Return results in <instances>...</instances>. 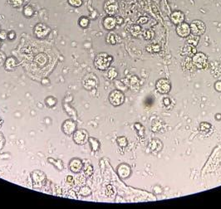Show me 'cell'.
<instances>
[{
    "label": "cell",
    "mask_w": 221,
    "mask_h": 209,
    "mask_svg": "<svg viewBox=\"0 0 221 209\" xmlns=\"http://www.w3.org/2000/svg\"><path fill=\"white\" fill-rule=\"evenodd\" d=\"M3 62H4V56L2 52H0V66L3 65Z\"/></svg>",
    "instance_id": "cell-42"
},
{
    "label": "cell",
    "mask_w": 221,
    "mask_h": 209,
    "mask_svg": "<svg viewBox=\"0 0 221 209\" xmlns=\"http://www.w3.org/2000/svg\"><path fill=\"white\" fill-rule=\"evenodd\" d=\"M90 140H91V144H93V146H92L93 149L94 150H97L98 147H99V144H98L97 141L94 140L93 139H91Z\"/></svg>",
    "instance_id": "cell-34"
},
{
    "label": "cell",
    "mask_w": 221,
    "mask_h": 209,
    "mask_svg": "<svg viewBox=\"0 0 221 209\" xmlns=\"http://www.w3.org/2000/svg\"><path fill=\"white\" fill-rule=\"evenodd\" d=\"M197 52V50L195 48V47L191 46L189 44H186L185 46L183 47V48L181 49V55L186 56V57H191Z\"/></svg>",
    "instance_id": "cell-14"
},
{
    "label": "cell",
    "mask_w": 221,
    "mask_h": 209,
    "mask_svg": "<svg viewBox=\"0 0 221 209\" xmlns=\"http://www.w3.org/2000/svg\"><path fill=\"white\" fill-rule=\"evenodd\" d=\"M216 118H217V120H219L221 119V115H219V114H217V115H216Z\"/></svg>",
    "instance_id": "cell-45"
},
{
    "label": "cell",
    "mask_w": 221,
    "mask_h": 209,
    "mask_svg": "<svg viewBox=\"0 0 221 209\" xmlns=\"http://www.w3.org/2000/svg\"><path fill=\"white\" fill-rule=\"evenodd\" d=\"M8 37V34L4 30H0V39L1 40H4Z\"/></svg>",
    "instance_id": "cell-35"
},
{
    "label": "cell",
    "mask_w": 221,
    "mask_h": 209,
    "mask_svg": "<svg viewBox=\"0 0 221 209\" xmlns=\"http://www.w3.org/2000/svg\"><path fill=\"white\" fill-rule=\"evenodd\" d=\"M63 129L64 133H66L67 135H72L76 129V124L72 120H67L63 124Z\"/></svg>",
    "instance_id": "cell-13"
},
{
    "label": "cell",
    "mask_w": 221,
    "mask_h": 209,
    "mask_svg": "<svg viewBox=\"0 0 221 209\" xmlns=\"http://www.w3.org/2000/svg\"><path fill=\"white\" fill-rule=\"evenodd\" d=\"M81 194L83 195V196H87V195H89L91 193V190H90L89 188H87V187H84V188H82L81 189Z\"/></svg>",
    "instance_id": "cell-33"
},
{
    "label": "cell",
    "mask_w": 221,
    "mask_h": 209,
    "mask_svg": "<svg viewBox=\"0 0 221 209\" xmlns=\"http://www.w3.org/2000/svg\"><path fill=\"white\" fill-rule=\"evenodd\" d=\"M34 13V10L33 8L30 5H27L24 7L23 9V14L25 15L27 17H32V15Z\"/></svg>",
    "instance_id": "cell-22"
},
{
    "label": "cell",
    "mask_w": 221,
    "mask_h": 209,
    "mask_svg": "<svg viewBox=\"0 0 221 209\" xmlns=\"http://www.w3.org/2000/svg\"><path fill=\"white\" fill-rule=\"evenodd\" d=\"M117 143L121 147H126L127 145V140L126 137H119L117 139Z\"/></svg>",
    "instance_id": "cell-29"
},
{
    "label": "cell",
    "mask_w": 221,
    "mask_h": 209,
    "mask_svg": "<svg viewBox=\"0 0 221 209\" xmlns=\"http://www.w3.org/2000/svg\"><path fill=\"white\" fill-rule=\"evenodd\" d=\"M175 30H176V33H177V35H178L179 37H187L189 34H190V33H191L189 24L185 23V22L178 24L177 27H176V29H175Z\"/></svg>",
    "instance_id": "cell-8"
},
{
    "label": "cell",
    "mask_w": 221,
    "mask_h": 209,
    "mask_svg": "<svg viewBox=\"0 0 221 209\" xmlns=\"http://www.w3.org/2000/svg\"><path fill=\"white\" fill-rule=\"evenodd\" d=\"M108 77L110 79H114L117 77V72L116 71L115 69H111L109 72H108Z\"/></svg>",
    "instance_id": "cell-32"
},
{
    "label": "cell",
    "mask_w": 221,
    "mask_h": 209,
    "mask_svg": "<svg viewBox=\"0 0 221 209\" xmlns=\"http://www.w3.org/2000/svg\"><path fill=\"white\" fill-rule=\"evenodd\" d=\"M82 163L79 159H73L70 163V169L73 173H78L82 169Z\"/></svg>",
    "instance_id": "cell-15"
},
{
    "label": "cell",
    "mask_w": 221,
    "mask_h": 209,
    "mask_svg": "<svg viewBox=\"0 0 221 209\" xmlns=\"http://www.w3.org/2000/svg\"><path fill=\"white\" fill-rule=\"evenodd\" d=\"M67 181H68L69 183H72V178L71 177V176H68V177H67Z\"/></svg>",
    "instance_id": "cell-44"
},
{
    "label": "cell",
    "mask_w": 221,
    "mask_h": 209,
    "mask_svg": "<svg viewBox=\"0 0 221 209\" xmlns=\"http://www.w3.org/2000/svg\"><path fill=\"white\" fill-rule=\"evenodd\" d=\"M161 46L159 44H152L147 47V51L150 53H157L161 52Z\"/></svg>",
    "instance_id": "cell-20"
},
{
    "label": "cell",
    "mask_w": 221,
    "mask_h": 209,
    "mask_svg": "<svg viewBox=\"0 0 221 209\" xmlns=\"http://www.w3.org/2000/svg\"><path fill=\"white\" fill-rule=\"evenodd\" d=\"M126 79H127V80H128L127 84H128V85H129V86L131 87L132 89H134L135 86H137L138 84H139V80H138V78L136 77L135 76H133V75H131V76L128 77L126 78Z\"/></svg>",
    "instance_id": "cell-19"
},
{
    "label": "cell",
    "mask_w": 221,
    "mask_h": 209,
    "mask_svg": "<svg viewBox=\"0 0 221 209\" xmlns=\"http://www.w3.org/2000/svg\"><path fill=\"white\" fill-rule=\"evenodd\" d=\"M148 22V17H141L138 20V23L140 24H146Z\"/></svg>",
    "instance_id": "cell-37"
},
{
    "label": "cell",
    "mask_w": 221,
    "mask_h": 209,
    "mask_svg": "<svg viewBox=\"0 0 221 209\" xmlns=\"http://www.w3.org/2000/svg\"><path fill=\"white\" fill-rule=\"evenodd\" d=\"M199 41H200V37L196 36V35L189 34V36L186 37L187 44H189V45H191V46H197L199 43Z\"/></svg>",
    "instance_id": "cell-18"
},
{
    "label": "cell",
    "mask_w": 221,
    "mask_h": 209,
    "mask_svg": "<svg viewBox=\"0 0 221 209\" xmlns=\"http://www.w3.org/2000/svg\"><path fill=\"white\" fill-rule=\"evenodd\" d=\"M15 32H10L9 34H8V37H9V40H13V39H14L15 38Z\"/></svg>",
    "instance_id": "cell-40"
},
{
    "label": "cell",
    "mask_w": 221,
    "mask_h": 209,
    "mask_svg": "<svg viewBox=\"0 0 221 209\" xmlns=\"http://www.w3.org/2000/svg\"><path fill=\"white\" fill-rule=\"evenodd\" d=\"M215 89L219 92H221V80H218L215 83Z\"/></svg>",
    "instance_id": "cell-36"
},
{
    "label": "cell",
    "mask_w": 221,
    "mask_h": 209,
    "mask_svg": "<svg viewBox=\"0 0 221 209\" xmlns=\"http://www.w3.org/2000/svg\"><path fill=\"white\" fill-rule=\"evenodd\" d=\"M117 172L121 178H126L131 174V168L129 165H127L126 163H122L118 168Z\"/></svg>",
    "instance_id": "cell-11"
},
{
    "label": "cell",
    "mask_w": 221,
    "mask_h": 209,
    "mask_svg": "<svg viewBox=\"0 0 221 209\" xmlns=\"http://www.w3.org/2000/svg\"><path fill=\"white\" fill-rule=\"evenodd\" d=\"M184 66L187 71L191 72H194L195 69H196V67H195V65H194V63H193L192 58H191V57H187V58L185 59Z\"/></svg>",
    "instance_id": "cell-16"
},
{
    "label": "cell",
    "mask_w": 221,
    "mask_h": 209,
    "mask_svg": "<svg viewBox=\"0 0 221 209\" xmlns=\"http://www.w3.org/2000/svg\"><path fill=\"white\" fill-rule=\"evenodd\" d=\"M96 80H93V79H89V80H85V82H84V86L86 87L87 90H91L92 88H94L95 86H96Z\"/></svg>",
    "instance_id": "cell-24"
},
{
    "label": "cell",
    "mask_w": 221,
    "mask_h": 209,
    "mask_svg": "<svg viewBox=\"0 0 221 209\" xmlns=\"http://www.w3.org/2000/svg\"><path fill=\"white\" fill-rule=\"evenodd\" d=\"M0 124H1V120H0Z\"/></svg>",
    "instance_id": "cell-46"
},
{
    "label": "cell",
    "mask_w": 221,
    "mask_h": 209,
    "mask_svg": "<svg viewBox=\"0 0 221 209\" xmlns=\"http://www.w3.org/2000/svg\"><path fill=\"white\" fill-rule=\"evenodd\" d=\"M131 34L133 35V36L137 37L138 35L141 34V26H139V25H133V26L131 27Z\"/></svg>",
    "instance_id": "cell-25"
},
{
    "label": "cell",
    "mask_w": 221,
    "mask_h": 209,
    "mask_svg": "<svg viewBox=\"0 0 221 209\" xmlns=\"http://www.w3.org/2000/svg\"><path fill=\"white\" fill-rule=\"evenodd\" d=\"M50 32V28L44 23H38L34 28V33L36 37L38 38L46 37Z\"/></svg>",
    "instance_id": "cell-7"
},
{
    "label": "cell",
    "mask_w": 221,
    "mask_h": 209,
    "mask_svg": "<svg viewBox=\"0 0 221 209\" xmlns=\"http://www.w3.org/2000/svg\"><path fill=\"white\" fill-rule=\"evenodd\" d=\"M85 174H86V176H91L92 174V166H88L87 169L85 170Z\"/></svg>",
    "instance_id": "cell-39"
},
{
    "label": "cell",
    "mask_w": 221,
    "mask_h": 209,
    "mask_svg": "<svg viewBox=\"0 0 221 209\" xmlns=\"http://www.w3.org/2000/svg\"><path fill=\"white\" fill-rule=\"evenodd\" d=\"M170 19L174 24L175 25H178L180 23H183L185 21V14L184 13H182L181 11H174L170 15Z\"/></svg>",
    "instance_id": "cell-10"
},
{
    "label": "cell",
    "mask_w": 221,
    "mask_h": 209,
    "mask_svg": "<svg viewBox=\"0 0 221 209\" xmlns=\"http://www.w3.org/2000/svg\"><path fill=\"white\" fill-rule=\"evenodd\" d=\"M11 2L13 7H14V8H19V7L23 5L24 0H11Z\"/></svg>",
    "instance_id": "cell-30"
},
{
    "label": "cell",
    "mask_w": 221,
    "mask_h": 209,
    "mask_svg": "<svg viewBox=\"0 0 221 209\" xmlns=\"http://www.w3.org/2000/svg\"><path fill=\"white\" fill-rule=\"evenodd\" d=\"M106 42L112 45H115L117 43V35L114 32H110L106 37Z\"/></svg>",
    "instance_id": "cell-21"
},
{
    "label": "cell",
    "mask_w": 221,
    "mask_h": 209,
    "mask_svg": "<svg viewBox=\"0 0 221 209\" xmlns=\"http://www.w3.org/2000/svg\"><path fill=\"white\" fill-rule=\"evenodd\" d=\"M79 25H80L82 28H86L87 26L89 25V19L86 17H82L79 19Z\"/></svg>",
    "instance_id": "cell-26"
},
{
    "label": "cell",
    "mask_w": 221,
    "mask_h": 209,
    "mask_svg": "<svg viewBox=\"0 0 221 209\" xmlns=\"http://www.w3.org/2000/svg\"><path fill=\"white\" fill-rule=\"evenodd\" d=\"M0 45H1V43H0Z\"/></svg>",
    "instance_id": "cell-47"
},
{
    "label": "cell",
    "mask_w": 221,
    "mask_h": 209,
    "mask_svg": "<svg viewBox=\"0 0 221 209\" xmlns=\"http://www.w3.org/2000/svg\"><path fill=\"white\" fill-rule=\"evenodd\" d=\"M200 132L203 135H207L209 134L210 130L212 129V126L210 123H207V122H202L200 124Z\"/></svg>",
    "instance_id": "cell-17"
},
{
    "label": "cell",
    "mask_w": 221,
    "mask_h": 209,
    "mask_svg": "<svg viewBox=\"0 0 221 209\" xmlns=\"http://www.w3.org/2000/svg\"><path fill=\"white\" fill-rule=\"evenodd\" d=\"M74 141L78 144H83L87 140V133L84 130H78L73 136Z\"/></svg>",
    "instance_id": "cell-9"
},
{
    "label": "cell",
    "mask_w": 221,
    "mask_h": 209,
    "mask_svg": "<svg viewBox=\"0 0 221 209\" xmlns=\"http://www.w3.org/2000/svg\"><path fill=\"white\" fill-rule=\"evenodd\" d=\"M163 102H164V105L166 106H167L170 104V100L169 98H165L163 100Z\"/></svg>",
    "instance_id": "cell-41"
},
{
    "label": "cell",
    "mask_w": 221,
    "mask_h": 209,
    "mask_svg": "<svg viewBox=\"0 0 221 209\" xmlns=\"http://www.w3.org/2000/svg\"><path fill=\"white\" fill-rule=\"evenodd\" d=\"M112 59L113 58H112V56H110L107 53H105V52L99 53L95 59V66L99 70H101V71L106 70L111 65Z\"/></svg>",
    "instance_id": "cell-1"
},
{
    "label": "cell",
    "mask_w": 221,
    "mask_h": 209,
    "mask_svg": "<svg viewBox=\"0 0 221 209\" xmlns=\"http://www.w3.org/2000/svg\"><path fill=\"white\" fill-rule=\"evenodd\" d=\"M109 100L112 106H119L123 104L124 100H125V95L121 91L116 90L110 94Z\"/></svg>",
    "instance_id": "cell-6"
},
{
    "label": "cell",
    "mask_w": 221,
    "mask_h": 209,
    "mask_svg": "<svg viewBox=\"0 0 221 209\" xmlns=\"http://www.w3.org/2000/svg\"><path fill=\"white\" fill-rule=\"evenodd\" d=\"M104 10L109 16H114L119 10V4L116 0H106L104 3Z\"/></svg>",
    "instance_id": "cell-5"
},
{
    "label": "cell",
    "mask_w": 221,
    "mask_h": 209,
    "mask_svg": "<svg viewBox=\"0 0 221 209\" xmlns=\"http://www.w3.org/2000/svg\"><path fill=\"white\" fill-rule=\"evenodd\" d=\"M69 194H70L69 195V197H70V198H75V199L77 198V196L75 195V192H73V191H70V192H69Z\"/></svg>",
    "instance_id": "cell-43"
},
{
    "label": "cell",
    "mask_w": 221,
    "mask_h": 209,
    "mask_svg": "<svg viewBox=\"0 0 221 209\" xmlns=\"http://www.w3.org/2000/svg\"><path fill=\"white\" fill-rule=\"evenodd\" d=\"M106 194L108 197H112L114 195V189H113V187L112 185H108L106 187Z\"/></svg>",
    "instance_id": "cell-31"
},
{
    "label": "cell",
    "mask_w": 221,
    "mask_h": 209,
    "mask_svg": "<svg viewBox=\"0 0 221 209\" xmlns=\"http://www.w3.org/2000/svg\"><path fill=\"white\" fill-rule=\"evenodd\" d=\"M116 25V18L113 16H107L104 18L103 26L107 30L115 28Z\"/></svg>",
    "instance_id": "cell-12"
},
{
    "label": "cell",
    "mask_w": 221,
    "mask_h": 209,
    "mask_svg": "<svg viewBox=\"0 0 221 209\" xmlns=\"http://www.w3.org/2000/svg\"><path fill=\"white\" fill-rule=\"evenodd\" d=\"M155 89L160 94H167L171 89V85L168 79L161 78L159 79L155 84Z\"/></svg>",
    "instance_id": "cell-4"
},
{
    "label": "cell",
    "mask_w": 221,
    "mask_h": 209,
    "mask_svg": "<svg viewBox=\"0 0 221 209\" xmlns=\"http://www.w3.org/2000/svg\"><path fill=\"white\" fill-rule=\"evenodd\" d=\"M192 62L196 69L204 70L209 66V61L207 56L203 52H196L192 57Z\"/></svg>",
    "instance_id": "cell-2"
},
{
    "label": "cell",
    "mask_w": 221,
    "mask_h": 209,
    "mask_svg": "<svg viewBox=\"0 0 221 209\" xmlns=\"http://www.w3.org/2000/svg\"><path fill=\"white\" fill-rule=\"evenodd\" d=\"M190 32H191V34L196 35L200 37L201 35H203L205 32L206 30V26L204 23V22H202L200 20H194L192 23H190Z\"/></svg>",
    "instance_id": "cell-3"
},
{
    "label": "cell",
    "mask_w": 221,
    "mask_h": 209,
    "mask_svg": "<svg viewBox=\"0 0 221 209\" xmlns=\"http://www.w3.org/2000/svg\"><path fill=\"white\" fill-rule=\"evenodd\" d=\"M150 147H151V150H156V151H159L157 149V148L161 149V148L162 147V144L160 142L159 140H153L151 144H150Z\"/></svg>",
    "instance_id": "cell-23"
},
{
    "label": "cell",
    "mask_w": 221,
    "mask_h": 209,
    "mask_svg": "<svg viewBox=\"0 0 221 209\" xmlns=\"http://www.w3.org/2000/svg\"><path fill=\"white\" fill-rule=\"evenodd\" d=\"M67 2L70 5L74 8H79L82 5V3H83L82 0H67Z\"/></svg>",
    "instance_id": "cell-27"
},
{
    "label": "cell",
    "mask_w": 221,
    "mask_h": 209,
    "mask_svg": "<svg viewBox=\"0 0 221 209\" xmlns=\"http://www.w3.org/2000/svg\"><path fill=\"white\" fill-rule=\"evenodd\" d=\"M115 18H116V24H118V25H121V24L123 23L124 19L121 17V16H117V17H116Z\"/></svg>",
    "instance_id": "cell-38"
},
{
    "label": "cell",
    "mask_w": 221,
    "mask_h": 209,
    "mask_svg": "<svg viewBox=\"0 0 221 209\" xmlns=\"http://www.w3.org/2000/svg\"><path fill=\"white\" fill-rule=\"evenodd\" d=\"M153 36H154V32L151 30H146L144 32L143 37L146 40H151L153 37Z\"/></svg>",
    "instance_id": "cell-28"
}]
</instances>
